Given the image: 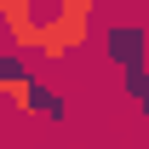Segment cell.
I'll list each match as a JSON object with an SVG mask.
<instances>
[{"label":"cell","instance_id":"6da1fadb","mask_svg":"<svg viewBox=\"0 0 149 149\" xmlns=\"http://www.w3.org/2000/svg\"><path fill=\"white\" fill-rule=\"evenodd\" d=\"M92 6L97 0H0V23L17 52L63 63L92 35Z\"/></svg>","mask_w":149,"mask_h":149},{"label":"cell","instance_id":"7a4b0ae2","mask_svg":"<svg viewBox=\"0 0 149 149\" xmlns=\"http://www.w3.org/2000/svg\"><path fill=\"white\" fill-rule=\"evenodd\" d=\"M0 97H6L12 109H23V115H57V103L40 92L29 74H6V80H0Z\"/></svg>","mask_w":149,"mask_h":149},{"label":"cell","instance_id":"3957f363","mask_svg":"<svg viewBox=\"0 0 149 149\" xmlns=\"http://www.w3.org/2000/svg\"><path fill=\"white\" fill-rule=\"evenodd\" d=\"M0 80H6V57H0Z\"/></svg>","mask_w":149,"mask_h":149},{"label":"cell","instance_id":"277c9868","mask_svg":"<svg viewBox=\"0 0 149 149\" xmlns=\"http://www.w3.org/2000/svg\"><path fill=\"white\" fill-rule=\"evenodd\" d=\"M143 132H149V120H143Z\"/></svg>","mask_w":149,"mask_h":149}]
</instances>
